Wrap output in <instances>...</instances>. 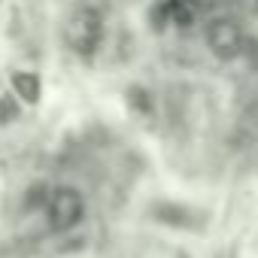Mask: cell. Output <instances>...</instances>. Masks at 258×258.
Returning <instances> with one entry per match:
<instances>
[{
	"mask_svg": "<svg viewBox=\"0 0 258 258\" xmlns=\"http://www.w3.org/2000/svg\"><path fill=\"white\" fill-rule=\"evenodd\" d=\"M64 43L70 46L73 55L91 58L103 43V16H100V10L91 7V4L73 7L67 22H64Z\"/></svg>",
	"mask_w": 258,
	"mask_h": 258,
	"instance_id": "1",
	"label": "cell"
},
{
	"mask_svg": "<svg viewBox=\"0 0 258 258\" xmlns=\"http://www.w3.org/2000/svg\"><path fill=\"white\" fill-rule=\"evenodd\" d=\"M46 216H49V225H52L55 231H70V228H76V225L82 222V216H85V201H82V195H79L76 188L61 185V188H55V191L49 195V201H46Z\"/></svg>",
	"mask_w": 258,
	"mask_h": 258,
	"instance_id": "2",
	"label": "cell"
},
{
	"mask_svg": "<svg viewBox=\"0 0 258 258\" xmlns=\"http://www.w3.org/2000/svg\"><path fill=\"white\" fill-rule=\"evenodd\" d=\"M204 37H207L210 52H213L216 58H222V61H231V58H237V55L243 52V31H240V25H237L231 16H216V19H210Z\"/></svg>",
	"mask_w": 258,
	"mask_h": 258,
	"instance_id": "3",
	"label": "cell"
},
{
	"mask_svg": "<svg viewBox=\"0 0 258 258\" xmlns=\"http://www.w3.org/2000/svg\"><path fill=\"white\" fill-rule=\"evenodd\" d=\"M201 16V10L195 7V0H158L155 4V25H173V28H188L195 25V19Z\"/></svg>",
	"mask_w": 258,
	"mask_h": 258,
	"instance_id": "4",
	"label": "cell"
},
{
	"mask_svg": "<svg viewBox=\"0 0 258 258\" xmlns=\"http://www.w3.org/2000/svg\"><path fill=\"white\" fill-rule=\"evenodd\" d=\"M10 85H13L16 97H22L25 103H37V100H40V79H37V73L16 70L13 79H10Z\"/></svg>",
	"mask_w": 258,
	"mask_h": 258,
	"instance_id": "5",
	"label": "cell"
},
{
	"mask_svg": "<svg viewBox=\"0 0 258 258\" xmlns=\"http://www.w3.org/2000/svg\"><path fill=\"white\" fill-rule=\"evenodd\" d=\"M16 115H19V109H16V103H13V100H10V97L4 94V97H0V121H4V124H7V121H13Z\"/></svg>",
	"mask_w": 258,
	"mask_h": 258,
	"instance_id": "6",
	"label": "cell"
},
{
	"mask_svg": "<svg viewBox=\"0 0 258 258\" xmlns=\"http://www.w3.org/2000/svg\"><path fill=\"white\" fill-rule=\"evenodd\" d=\"M219 4H222V0H195V7H198L201 13H210V10L219 7Z\"/></svg>",
	"mask_w": 258,
	"mask_h": 258,
	"instance_id": "7",
	"label": "cell"
}]
</instances>
